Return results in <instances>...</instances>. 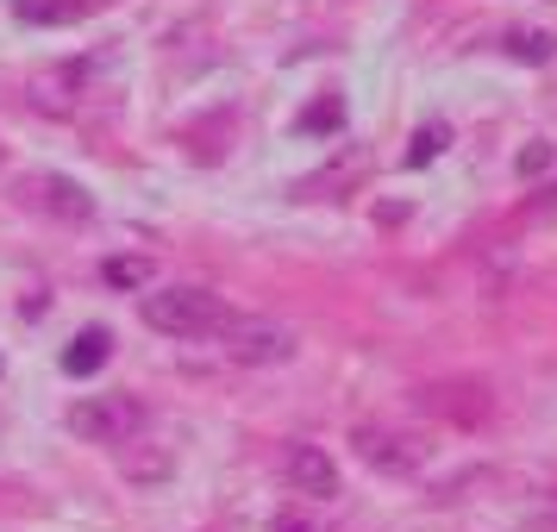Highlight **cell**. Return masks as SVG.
I'll list each match as a JSON object with an SVG mask.
<instances>
[{
    "instance_id": "6da1fadb",
    "label": "cell",
    "mask_w": 557,
    "mask_h": 532,
    "mask_svg": "<svg viewBox=\"0 0 557 532\" xmlns=\"http://www.w3.org/2000/svg\"><path fill=\"white\" fill-rule=\"evenodd\" d=\"M138 320L163 338H220L232 320V307L220 295H207L195 282H176V288H151L138 295Z\"/></svg>"
},
{
    "instance_id": "7a4b0ae2",
    "label": "cell",
    "mask_w": 557,
    "mask_h": 532,
    "mask_svg": "<svg viewBox=\"0 0 557 532\" xmlns=\"http://www.w3.org/2000/svg\"><path fill=\"white\" fill-rule=\"evenodd\" d=\"M101 76L107 63L101 57H76V63H57V70H38L32 76V107L38 113H57V120H76L82 107H88V95H101Z\"/></svg>"
},
{
    "instance_id": "3957f363",
    "label": "cell",
    "mask_w": 557,
    "mask_h": 532,
    "mask_svg": "<svg viewBox=\"0 0 557 532\" xmlns=\"http://www.w3.org/2000/svg\"><path fill=\"white\" fill-rule=\"evenodd\" d=\"M145 401L138 395H88V401L70 407V432L88 438V445H132L145 432Z\"/></svg>"
},
{
    "instance_id": "277c9868",
    "label": "cell",
    "mask_w": 557,
    "mask_h": 532,
    "mask_svg": "<svg viewBox=\"0 0 557 532\" xmlns=\"http://www.w3.org/2000/svg\"><path fill=\"white\" fill-rule=\"evenodd\" d=\"M220 345H226L232 363H251V370H276L295 357V332L282 326V320H251V313H232L226 332H220Z\"/></svg>"
},
{
    "instance_id": "5b68a950",
    "label": "cell",
    "mask_w": 557,
    "mask_h": 532,
    "mask_svg": "<svg viewBox=\"0 0 557 532\" xmlns=\"http://www.w3.org/2000/svg\"><path fill=\"white\" fill-rule=\"evenodd\" d=\"M13 201L38 213V220H63V226H82V220H95V195L70 176H51V170H38V176H20L13 188Z\"/></svg>"
},
{
    "instance_id": "8992f818",
    "label": "cell",
    "mask_w": 557,
    "mask_h": 532,
    "mask_svg": "<svg viewBox=\"0 0 557 532\" xmlns=\"http://www.w3.org/2000/svg\"><path fill=\"white\" fill-rule=\"evenodd\" d=\"M357 457L382 470V477H413V470H426V438H413V432H395V426H357L351 432Z\"/></svg>"
},
{
    "instance_id": "52a82bcc",
    "label": "cell",
    "mask_w": 557,
    "mask_h": 532,
    "mask_svg": "<svg viewBox=\"0 0 557 532\" xmlns=\"http://www.w3.org/2000/svg\"><path fill=\"white\" fill-rule=\"evenodd\" d=\"M363 170H370V157H363V151H338L326 170H313V176L295 182V201H338V195H351V188H357Z\"/></svg>"
},
{
    "instance_id": "ba28073f",
    "label": "cell",
    "mask_w": 557,
    "mask_h": 532,
    "mask_svg": "<svg viewBox=\"0 0 557 532\" xmlns=\"http://www.w3.org/2000/svg\"><path fill=\"white\" fill-rule=\"evenodd\" d=\"M282 477H288V488H301V495H332L338 488V470H332V457L320 445H288Z\"/></svg>"
},
{
    "instance_id": "9c48e42d",
    "label": "cell",
    "mask_w": 557,
    "mask_h": 532,
    "mask_svg": "<svg viewBox=\"0 0 557 532\" xmlns=\"http://www.w3.org/2000/svg\"><path fill=\"white\" fill-rule=\"evenodd\" d=\"M426 407H432V413H445V420H463V426H482V420H488V395H482V382L426 388Z\"/></svg>"
},
{
    "instance_id": "30bf717a",
    "label": "cell",
    "mask_w": 557,
    "mask_h": 532,
    "mask_svg": "<svg viewBox=\"0 0 557 532\" xmlns=\"http://www.w3.org/2000/svg\"><path fill=\"white\" fill-rule=\"evenodd\" d=\"M107 357H113V332L107 326H82L76 338H70V351H63V370H70V376H95Z\"/></svg>"
},
{
    "instance_id": "8fae6325",
    "label": "cell",
    "mask_w": 557,
    "mask_h": 532,
    "mask_svg": "<svg viewBox=\"0 0 557 532\" xmlns=\"http://www.w3.org/2000/svg\"><path fill=\"white\" fill-rule=\"evenodd\" d=\"M101 0H20V20L26 26H70L82 13H95Z\"/></svg>"
},
{
    "instance_id": "7c38bea8",
    "label": "cell",
    "mask_w": 557,
    "mask_h": 532,
    "mask_svg": "<svg viewBox=\"0 0 557 532\" xmlns=\"http://www.w3.org/2000/svg\"><path fill=\"white\" fill-rule=\"evenodd\" d=\"M101 276H107V288H145L151 282V263L145 257H113Z\"/></svg>"
},
{
    "instance_id": "4fadbf2b",
    "label": "cell",
    "mask_w": 557,
    "mask_h": 532,
    "mask_svg": "<svg viewBox=\"0 0 557 532\" xmlns=\"http://www.w3.org/2000/svg\"><path fill=\"white\" fill-rule=\"evenodd\" d=\"M502 51H513L520 63H545V57H552V38H545V32H507Z\"/></svg>"
},
{
    "instance_id": "5bb4252c",
    "label": "cell",
    "mask_w": 557,
    "mask_h": 532,
    "mask_svg": "<svg viewBox=\"0 0 557 532\" xmlns=\"http://www.w3.org/2000/svg\"><path fill=\"white\" fill-rule=\"evenodd\" d=\"M438 151H445V126L432 120V126H420V138L407 145V170H426V163H432Z\"/></svg>"
},
{
    "instance_id": "9a60e30c",
    "label": "cell",
    "mask_w": 557,
    "mask_h": 532,
    "mask_svg": "<svg viewBox=\"0 0 557 532\" xmlns=\"http://www.w3.org/2000/svg\"><path fill=\"white\" fill-rule=\"evenodd\" d=\"M338 113H345V107H338V95H326L313 113H301V132H332V126H338Z\"/></svg>"
},
{
    "instance_id": "2e32d148",
    "label": "cell",
    "mask_w": 557,
    "mask_h": 532,
    "mask_svg": "<svg viewBox=\"0 0 557 532\" xmlns=\"http://www.w3.org/2000/svg\"><path fill=\"white\" fill-rule=\"evenodd\" d=\"M270 532H326V527H320V520H307V514H276Z\"/></svg>"
},
{
    "instance_id": "e0dca14e",
    "label": "cell",
    "mask_w": 557,
    "mask_h": 532,
    "mask_svg": "<svg viewBox=\"0 0 557 532\" xmlns=\"http://www.w3.org/2000/svg\"><path fill=\"white\" fill-rule=\"evenodd\" d=\"M545 163H552V145H545V138H539V145H527V151H520V170H527V176H539Z\"/></svg>"
},
{
    "instance_id": "ac0fdd59",
    "label": "cell",
    "mask_w": 557,
    "mask_h": 532,
    "mask_svg": "<svg viewBox=\"0 0 557 532\" xmlns=\"http://www.w3.org/2000/svg\"><path fill=\"white\" fill-rule=\"evenodd\" d=\"M539 207H557V182H552V188H545V195H539Z\"/></svg>"
}]
</instances>
